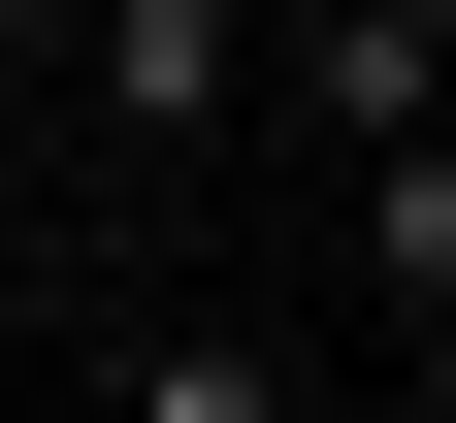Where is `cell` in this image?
Wrapping results in <instances>:
<instances>
[{"instance_id": "1", "label": "cell", "mask_w": 456, "mask_h": 423, "mask_svg": "<svg viewBox=\"0 0 456 423\" xmlns=\"http://www.w3.org/2000/svg\"><path fill=\"white\" fill-rule=\"evenodd\" d=\"M326 196H359V326H391V358H456V98H424V131H359Z\"/></svg>"}, {"instance_id": "2", "label": "cell", "mask_w": 456, "mask_h": 423, "mask_svg": "<svg viewBox=\"0 0 456 423\" xmlns=\"http://www.w3.org/2000/svg\"><path fill=\"white\" fill-rule=\"evenodd\" d=\"M456 98V0H294V131L359 163V131H424Z\"/></svg>"}, {"instance_id": "3", "label": "cell", "mask_w": 456, "mask_h": 423, "mask_svg": "<svg viewBox=\"0 0 456 423\" xmlns=\"http://www.w3.org/2000/svg\"><path fill=\"white\" fill-rule=\"evenodd\" d=\"M98 423H326L294 326H98Z\"/></svg>"}]
</instances>
